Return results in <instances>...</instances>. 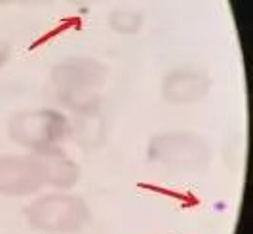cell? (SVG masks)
Instances as JSON below:
<instances>
[{"mask_svg": "<svg viewBox=\"0 0 253 234\" xmlns=\"http://www.w3.org/2000/svg\"><path fill=\"white\" fill-rule=\"evenodd\" d=\"M147 160L152 166L168 171L194 173L210 166L211 147L196 131H158L147 143Z\"/></svg>", "mask_w": 253, "mask_h": 234, "instance_id": "obj_4", "label": "cell"}, {"mask_svg": "<svg viewBox=\"0 0 253 234\" xmlns=\"http://www.w3.org/2000/svg\"><path fill=\"white\" fill-rule=\"evenodd\" d=\"M29 229L42 234H78L91 221V208L71 191L38 193L25 208Z\"/></svg>", "mask_w": 253, "mask_h": 234, "instance_id": "obj_2", "label": "cell"}, {"mask_svg": "<svg viewBox=\"0 0 253 234\" xmlns=\"http://www.w3.org/2000/svg\"><path fill=\"white\" fill-rule=\"evenodd\" d=\"M71 131L69 139H73L84 151H99L107 137V122L99 109H91L84 113L69 115Z\"/></svg>", "mask_w": 253, "mask_h": 234, "instance_id": "obj_8", "label": "cell"}, {"mask_svg": "<svg viewBox=\"0 0 253 234\" xmlns=\"http://www.w3.org/2000/svg\"><path fill=\"white\" fill-rule=\"evenodd\" d=\"M71 6H76V8H89L93 4H99L103 0H67Z\"/></svg>", "mask_w": 253, "mask_h": 234, "instance_id": "obj_12", "label": "cell"}, {"mask_svg": "<svg viewBox=\"0 0 253 234\" xmlns=\"http://www.w3.org/2000/svg\"><path fill=\"white\" fill-rule=\"evenodd\" d=\"M53 2L55 0H17L19 6H31V8H35V6H50Z\"/></svg>", "mask_w": 253, "mask_h": 234, "instance_id": "obj_11", "label": "cell"}, {"mask_svg": "<svg viewBox=\"0 0 253 234\" xmlns=\"http://www.w3.org/2000/svg\"><path fill=\"white\" fill-rule=\"evenodd\" d=\"M13 4H17V0H0V8H4V6H13Z\"/></svg>", "mask_w": 253, "mask_h": 234, "instance_id": "obj_13", "label": "cell"}, {"mask_svg": "<svg viewBox=\"0 0 253 234\" xmlns=\"http://www.w3.org/2000/svg\"><path fill=\"white\" fill-rule=\"evenodd\" d=\"M71 120L63 109L37 107L21 109L8 118L6 133L10 141L25 153H40L50 147L63 145L69 139Z\"/></svg>", "mask_w": 253, "mask_h": 234, "instance_id": "obj_3", "label": "cell"}, {"mask_svg": "<svg viewBox=\"0 0 253 234\" xmlns=\"http://www.w3.org/2000/svg\"><path fill=\"white\" fill-rule=\"evenodd\" d=\"M35 158L44 173V185L51 191H73L82 177L80 164L63 149V145L35 153Z\"/></svg>", "mask_w": 253, "mask_h": 234, "instance_id": "obj_7", "label": "cell"}, {"mask_svg": "<svg viewBox=\"0 0 253 234\" xmlns=\"http://www.w3.org/2000/svg\"><path fill=\"white\" fill-rule=\"evenodd\" d=\"M10 59H12V48L6 40L0 39V71L10 63Z\"/></svg>", "mask_w": 253, "mask_h": 234, "instance_id": "obj_10", "label": "cell"}, {"mask_svg": "<svg viewBox=\"0 0 253 234\" xmlns=\"http://www.w3.org/2000/svg\"><path fill=\"white\" fill-rule=\"evenodd\" d=\"M44 185V173L35 155L6 153L0 155V196L29 198L37 196Z\"/></svg>", "mask_w": 253, "mask_h": 234, "instance_id": "obj_5", "label": "cell"}, {"mask_svg": "<svg viewBox=\"0 0 253 234\" xmlns=\"http://www.w3.org/2000/svg\"><path fill=\"white\" fill-rule=\"evenodd\" d=\"M211 91L210 75L194 65H179L169 69L162 78L160 95L168 105L189 107L204 101Z\"/></svg>", "mask_w": 253, "mask_h": 234, "instance_id": "obj_6", "label": "cell"}, {"mask_svg": "<svg viewBox=\"0 0 253 234\" xmlns=\"http://www.w3.org/2000/svg\"><path fill=\"white\" fill-rule=\"evenodd\" d=\"M143 25H145V15L133 8H114L107 15V27L122 37L137 35L143 31Z\"/></svg>", "mask_w": 253, "mask_h": 234, "instance_id": "obj_9", "label": "cell"}, {"mask_svg": "<svg viewBox=\"0 0 253 234\" xmlns=\"http://www.w3.org/2000/svg\"><path fill=\"white\" fill-rule=\"evenodd\" d=\"M109 78L107 65L91 55L63 57L50 69L51 97L69 115L101 107V91Z\"/></svg>", "mask_w": 253, "mask_h": 234, "instance_id": "obj_1", "label": "cell"}]
</instances>
